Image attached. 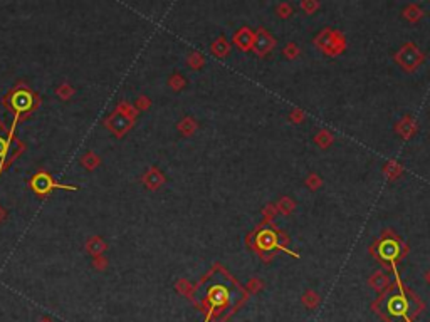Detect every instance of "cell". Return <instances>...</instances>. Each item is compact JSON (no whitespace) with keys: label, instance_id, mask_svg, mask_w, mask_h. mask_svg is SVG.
Wrapping results in <instances>:
<instances>
[{"label":"cell","instance_id":"5b68a950","mask_svg":"<svg viewBox=\"0 0 430 322\" xmlns=\"http://www.w3.org/2000/svg\"><path fill=\"white\" fill-rule=\"evenodd\" d=\"M14 133H6L4 126L0 128V170H2L4 161L7 160V155L11 151V143H12Z\"/></svg>","mask_w":430,"mask_h":322},{"label":"cell","instance_id":"8992f818","mask_svg":"<svg viewBox=\"0 0 430 322\" xmlns=\"http://www.w3.org/2000/svg\"><path fill=\"white\" fill-rule=\"evenodd\" d=\"M380 257L383 258V260H388L393 263L395 262V257L398 255V247H396L395 242H383L380 245V250H378Z\"/></svg>","mask_w":430,"mask_h":322},{"label":"cell","instance_id":"3957f363","mask_svg":"<svg viewBox=\"0 0 430 322\" xmlns=\"http://www.w3.org/2000/svg\"><path fill=\"white\" fill-rule=\"evenodd\" d=\"M396 285H398V292H396V294H391L383 304L385 315L388 317L390 320L403 319L405 322H412L408 317V300H407V295H405L402 290V283L398 280V273H396Z\"/></svg>","mask_w":430,"mask_h":322},{"label":"cell","instance_id":"52a82bcc","mask_svg":"<svg viewBox=\"0 0 430 322\" xmlns=\"http://www.w3.org/2000/svg\"><path fill=\"white\" fill-rule=\"evenodd\" d=\"M259 245L262 248H272L274 245L279 248H283L281 245H278V242H276V235L272 232H262L259 235Z\"/></svg>","mask_w":430,"mask_h":322},{"label":"cell","instance_id":"277c9868","mask_svg":"<svg viewBox=\"0 0 430 322\" xmlns=\"http://www.w3.org/2000/svg\"><path fill=\"white\" fill-rule=\"evenodd\" d=\"M29 185H31V188L34 190V193L39 195V196H47L52 190H57V188L59 190H78V186L57 183V181H54V178L46 171L36 173V175L31 178Z\"/></svg>","mask_w":430,"mask_h":322},{"label":"cell","instance_id":"6da1fadb","mask_svg":"<svg viewBox=\"0 0 430 322\" xmlns=\"http://www.w3.org/2000/svg\"><path fill=\"white\" fill-rule=\"evenodd\" d=\"M242 295L237 285L224 280H213L205 292V310H207V322L213 315L222 314L237 304V299Z\"/></svg>","mask_w":430,"mask_h":322},{"label":"cell","instance_id":"ba28073f","mask_svg":"<svg viewBox=\"0 0 430 322\" xmlns=\"http://www.w3.org/2000/svg\"><path fill=\"white\" fill-rule=\"evenodd\" d=\"M42 322H49V320H42Z\"/></svg>","mask_w":430,"mask_h":322},{"label":"cell","instance_id":"7a4b0ae2","mask_svg":"<svg viewBox=\"0 0 430 322\" xmlns=\"http://www.w3.org/2000/svg\"><path fill=\"white\" fill-rule=\"evenodd\" d=\"M6 104L9 106V109L16 114V118H19L21 114H29L32 113L34 109L39 106V98H37L36 93H32L29 88H21L14 89L11 94L7 96Z\"/></svg>","mask_w":430,"mask_h":322}]
</instances>
